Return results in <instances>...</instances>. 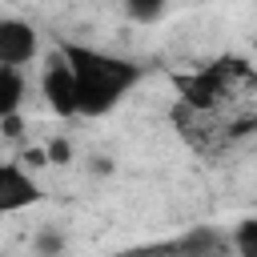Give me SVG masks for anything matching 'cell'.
Returning a JSON list of instances; mask_svg holds the SVG:
<instances>
[{
	"label": "cell",
	"instance_id": "6da1fadb",
	"mask_svg": "<svg viewBox=\"0 0 257 257\" xmlns=\"http://www.w3.org/2000/svg\"><path fill=\"white\" fill-rule=\"evenodd\" d=\"M173 124L201 157L229 153L257 137V68L241 56H217L213 64L177 76Z\"/></svg>",
	"mask_w": 257,
	"mask_h": 257
},
{
	"label": "cell",
	"instance_id": "7a4b0ae2",
	"mask_svg": "<svg viewBox=\"0 0 257 257\" xmlns=\"http://www.w3.org/2000/svg\"><path fill=\"white\" fill-rule=\"evenodd\" d=\"M60 60L68 64L72 80H76V112L80 116H104L133 84H137V64L84 48V44H60Z\"/></svg>",
	"mask_w": 257,
	"mask_h": 257
},
{
	"label": "cell",
	"instance_id": "3957f363",
	"mask_svg": "<svg viewBox=\"0 0 257 257\" xmlns=\"http://www.w3.org/2000/svg\"><path fill=\"white\" fill-rule=\"evenodd\" d=\"M221 237L213 229H193L185 237H173V241H157V245H137V249H124L116 257H209L217 253Z\"/></svg>",
	"mask_w": 257,
	"mask_h": 257
},
{
	"label": "cell",
	"instance_id": "277c9868",
	"mask_svg": "<svg viewBox=\"0 0 257 257\" xmlns=\"http://www.w3.org/2000/svg\"><path fill=\"white\" fill-rule=\"evenodd\" d=\"M36 56V32L24 20H0V68H20Z\"/></svg>",
	"mask_w": 257,
	"mask_h": 257
},
{
	"label": "cell",
	"instance_id": "5b68a950",
	"mask_svg": "<svg viewBox=\"0 0 257 257\" xmlns=\"http://www.w3.org/2000/svg\"><path fill=\"white\" fill-rule=\"evenodd\" d=\"M44 96H48L52 112L76 116V80H72L68 64L60 60V52H56V56L48 60V68H44Z\"/></svg>",
	"mask_w": 257,
	"mask_h": 257
},
{
	"label": "cell",
	"instance_id": "8992f818",
	"mask_svg": "<svg viewBox=\"0 0 257 257\" xmlns=\"http://www.w3.org/2000/svg\"><path fill=\"white\" fill-rule=\"evenodd\" d=\"M40 197V189L32 185V177L16 165H0V213H16L28 209Z\"/></svg>",
	"mask_w": 257,
	"mask_h": 257
},
{
	"label": "cell",
	"instance_id": "52a82bcc",
	"mask_svg": "<svg viewBox=\"0 0 257 257\" xmlns=\"http://www.w3.org/2000/svg\"><path fill=\"white\" fill-rule=\"evenodd\" d=\"M20 100H24V76H20V68H0V120L16 116Z\"/></svg>",
	"mask_w": 257,
	"mask_h": 257
},
{
	"label": "cell",
	"instance_id": "ba28073f",
	"mask_svg": "<svg viewBox=\"0 0 257 257\" xmlns=\"http://www.w3.org/2000/svg\"><path fill=\"white\" fill-rule=\"evenodd\" d=\"M233 241H237V253H241V257H257V217H253V221H241Z\"/></svg>",
	"mask_w": 257,
	"mask_h": 257
},
{
	"label": "cell",
	"instance_id": "9c48e42d",
	"mask_svg": "<svg viewBox=\"0 0 257 257\" xmlns=\"http://www.w3.org/2000/svg\"><path fill=\"white\" fill-rule=\"evenodd\" d=\"M128 16L133 20H161L165 16V4H128Z\"/></svg>",
	"mask_w": 257,
	"mask_h": 257
},
{
	"label": "cell",
	"instance_id": "30bf717a",
	"mask_svg": "<svg viewBox=\"0 0 257 257\" xmlns=\"http://www.w3.org/2000/svg\"><path fill=\"white\" fill-rule=\"evenodd\" d=\"M44 153H48V165H64V161L72 157V149H68V141H52V145H48Z\"/></svg>",
	"mask_w": 257,
	"mask_h": 257
},
{
	"label": "cell",
	"instance_id": "8fae6325",
	"mask_svg": "<svg viewBox=\"0 0 257 257\" xmlns=\"http://www.w3.org/2000/svg\"><path fill=\"white\" fill-rule=\"evenodd\" d=\"M24 161H28L32 169H40V165H48V153H44V149H28V153H24Z\"/></svg>",
	"mask_w": 257,
	"mask_h": 257
},
{
	"label": "cell",
	"instance_id": "7c38bea8",
	"mask_svg": "<svg viewBox=\"0 0 257 257\" xmlns=\"http://www.w3.org/2000/svg\"><path fill=\"white\" fill-rule=\"evenodd\" d=\"M0 133H4V137H20V116H8V120H0Z\"/></svg>",
	"mask_w": 257,
	"mask_h": 257
},
{
	"label": "cell",
	"instance_id": "4fadbf2b",
	"mask_svg": "<svg viewBox=\"0 0 257 257\" xmlns=\"http://www.w3.org/2000/svg\"><path fill=\"white\" fill-rule=\"evenodd\" d=\"M40 249H44V253H56L60 241H56V237H40Z\"/></svg>",
	"mask_w": 257,
	"mask_h": 257
},
{
	"label": "cell",
	"instance_id": "5bb4252c",
	"mask_svg": "<svg viewBox=\"0 0 257 257\" xmlns=\"http://www.w3.org/2000/svg\"><path fill=\"white\" fill-rule=\"evenodd\" d=\"M209 257H225V253H221V249H217V253H209Z\"/></svg>",
	"mask_w": 257,
	"mask_h": 257
}]
</instances>
